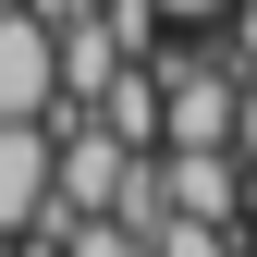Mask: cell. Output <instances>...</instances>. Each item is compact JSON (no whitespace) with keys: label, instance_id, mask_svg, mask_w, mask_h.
Instances as JSON below:
<instances>
[{"label":"cell","instance_id":"obj_6","mask_svg":"<svg viewBox=\"0 0 257 257\" xmlns=\"http://www.w3.org/2000/svg\"><path fill=\"white\" fill-rule=\"evenodd\" d=\"M147 257H233V220H184V208H159Z\"/></svg>","mask_w":257,"mask_h":257},{"label":"cell","instance_id":"obj_7","mask_svg":"<svg viewBox=\"0 0 257 257\" xmlns=\"http://www.w3.org/2000/svg\"><path fill=\"white\" fill-rule=\"evenodd\" d=\"M233 159L257 172V61H245V86H233Z\"/></svg>","mask_w":257,"mask_h":257},{"label":"cell","instance_id":"obj_1","mask_svg":"<svg viewBox=\"0 0 257 257\" xmlns=\"http://www.w3.org/2000/svg\"><path fill=\"white\" fill-rule=\"evenodd\" d=\"M61 110V25L37 0H0V122H49Z\"/></svg>","mask_w":257,"mask_h":257},{"label":"cell","instance_id":"obj_9","mask_svg":"<svg viewBox=\"0 0 257 257\" xmlns=\"http://www.w3.org/2000/svg\"><path fill=\"white\" fill-rule=\"evenodd\" d=\"M233 61H257V0H233Z\"/></svg>","mask_w":257,"mask_h":257},{"label":"cell","instance_id":"obj_5","mask_svg":"<svg viewBox=\"0 0 257 257\" xmlns=\"http://www.w3.org/2000/svg\"><path fill=\"white\" fill-rule=\"evenodd\" d=\"M86 110H98L122 147H159V74H122V61H110V86H98Z\"/></svg>","mask_w":257,"mask_h":257},{"label":"cell","instance_id":"obj_4","mask_svg":"<svg viewBox=\"0 0 257 257\" xmlns=\"http://www.w3.org/2000/svg\"><path fill=\"white\" fill-rule=\"evenodd\" d=\"M49 220V122H0V233Z\"/></svg>","mask_w":257,"mask_h":257},{"label":"cell","instance_id":"obj_2","mask_svg":"<svg viewBox=\"0 0 257 257\" xmlns=\"http://www.w3.org/2000/svg\"><path fill=\"white\" fill-rule=\"evenodd\" d=\"M147 74H159V147H233L245 61H147Z\"/></svg>","mask_w":257,"mask_h":257},{"label":"cell","instance_id":"obj_8","mask_svg":"<svg viewBox=\"0 0 257 257\" xmlns=\"http://www.w3.org/2000/svg\"><path fill=\"white\" fill-rule=\"evenodd\" d=\"M147 13H159V25H220L233 0H147Z\"/></svg>","mask_w":257,"mask_h":257},{"label":"cell","instance_id":"obj_3","mask_svg":"<svg viewBox=\"0 0 257 257\" xmlns=\"http://www.w3.org/2000/svg\"><path fill=\"white\" fill-rule=\"evenodd\" d=\"M147 172H159V196L184 220H245V184H257L233 147H147Z\"/></svg>","mask_w":257,"mask_h":257}]
</instances>
